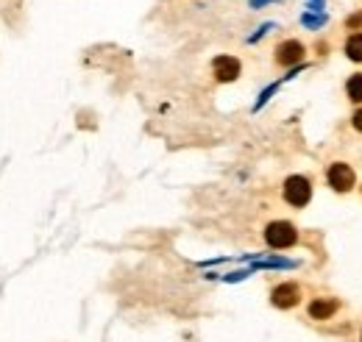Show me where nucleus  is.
Masks as SVG:
<instances>
[{
	"instance_id": "obj_8",
	"label": "nucleus",
	"mask_w": 362,
	"mask_h": 342,
	"mask_svg": "<svg viewBox=\"0 0 362 342\" xmlns=\"http://www.w3.org/2000/svg\"><path fill=\"white\" fill-rule=\"evenodd\" d=\"M346 95H349V100L362 103V73H354V76L346 81Z\"/></svg>"
},
{
	"instance_id": "obj_10",
	"label": "nucleus",
	"mask_w": 362,
	"mask_h": 342,
	"mask_svg": "<svg viewBox=\"0 0 362 342\" xmlns=\"http://www.w3.org/2000/svg\"><path fill=\"white\" fill-rule=\"evenodd\" d=\"M301 23H304V25H310V28H317V25H323V23H326V17H323V14H317V17L304 14V17H301Z\"/></svg>"
},
{
	"instance_id": "obj_13",
	"label": "nucleus",
	"mask_w": 362,
	"mask_h": 342,
	"mask_svg": "<svg viewBox=\"0 0 362 342\" xmlns=\"http://www.w3.org/2000/svg\"><path fill=\"white\" fill-rule=\"evenodd\" d=\"M310 8H313V11H320V8H323V0H310Z\"/></svg>"
},
{
	"instance_id": "obj_4",
	"label": "nucleus",
	"mask_w": 362,
	"mask_h": 342,
	"mask_svg": "<svg viewBox=\"0 0 362 342\" xmlns=\"http://www.w3.org/2000/svg\"><path fill=\"white\" fill-rule=\"evenodd\" d=\"M271 303L276 309H293V306H298L301 303V287L293 284V281H284V284L273 287Z\"/></svg>"
},
{
	"instance_id": "obj_15",
	"label": "nucleus",
	"mask_w": 362,
	"mask_h": 342,
	"mask_svg": "<svg viewBox=\"0 0 362 342\" xmlns=\"http://www.w3.org/2000/svg\"><path fill=\"white\" fill-rule=\"evenodd\" d=\"M360 342H362V334H360Z\"/></svg>"
},
{
	"instance_id": "obj_14",
	"label": "nucleus",
	"mask_w": 362,
	"mask_h": 342,
	"mask_svg": "<svg viewBox=\"0 0 362 342\" xmlns=\"http://www.w3.org/2000/svg\"><path fill=\"white\" fill-rule=\"evenodd\" d=\"M265 3H271V0H251V6H265Z\"/></svg>"
},
{
	"instance_id": "obj_5",
	"label": "nucleus",
	"mask_w": 362,
	"mask_h": 342,
	"mask_svg": "<svg viewBox=\"0 0 362 342\" xmlns=\"http://www.w3.org/2000/svg\"><path fill=\"white\" fill-rule=\"evenodd\" d=\"M304 45L298 42V40H284L281 45H276V64H281V67H293V64H301V59H304Z\"/></svg>"
},
{
	"instance_id": "obj_3",
	"label": "nucleus",
	"mask_w": 362,
	"mask_h": 342,
	"mask_svg": "<svg viewBox=\"0 0 362 342\" xmlns=\"http://www.w3.org/2000/svg\"><path fill=\"white\" fill-rule=\"evenodd\" d=\"M326 181H329V187H332L334 192H349V189L357 184V175H354V170H351L346 162H334V165L326 170Z\"/></svg>"
},
{
	"instance_id": "obj_6",
	"label": "nucleus",
	"mask_w": 362,
	"mask_h": 342,
	"mask_svg": "<svg viewBox=\"0 0 362 342\" xmlns=\"http://www.w3.org/2000/svg\"><path fill=\"white\" fill-rule=\"evenodd\" d=\"M240 61L234 59V56H218L215 61H212V73H215V78L221 81V84H231V81H237L240 78Z\"/></svg>"
},
{
	"instance_id": "obj_12",
	"label": "nucleus",
	"mask_w": 362,
	"mask_h": 342,
	"mask_svg": "<svg viewBox=\"0 0 362 342\" xmlns=\"http://www.w3.org/2000/svg\"><path fill=\"white\" fill-rule=\"evenodd\" d=\"M351 123H354V129L360 131L362 134V109H357V112H354V117H351Z\"/></svg>"
},
{
	"instance_id": "obj_11",
	"label": "nucleus",
	"mask_w": 362,
	"mask_h": 342,
	"mask_svg": "<svg viewBox=\"0 0 362 342\" xmlns=\"http://www.w3.org/2000/svg\"><path fill=\"white\" fill-rule=\"evenodd\" d=\"M346 25H349L351 31H357V28H362V14H354V17H349V20H346Z\"/></svg>"
},
{
	"instance_id": "obj_1",
	"label": "nucleus",
	"mask_w": 362,
	"mask_h": 342,
	"mask_svg": "<svg viewBox=\"0 0 362 342\" xmlns=\"http://www.w3.org/2000/svg\"><path fill=\"white\" fill-rule=\"evenodd\" d=\"M265 242H268L271 248H276V251L293 248V245L298 242V231H296L293 223H287V220H276V223H271V225L265 228Z\"/></svg>"
},
{
	"instance_id": "obj_7",
	"label": "nucleus",
	"mask_w": 362,
	"mask_h": 342,
	"mask_svg": "<svg viewBox=\"0 0 362 342\" xmlns=\"http://www.w3.org/2000/svg\"><path fill=\"white\" fill-rule=\"evenodd\" d=\"M340 309V303L334 298H315L313 303H310V317L313 320H329V317H334V312Z\"/></svg>"
},
{
	"instance_id": "obj_9",
	"label": "nucleus",
	"mask_w": 362,
	"mask_h": 342,
	"mask_svg": "<svg viewBox=\"0 0 362 342\" xmlns=\"http://www.w3.org/2000/svg\"><path fill=\"white\" fill-rule=\"evenodd\" d=\"M346 56L351 61H362V34H351L346 40Z\"/></svg>"
},
{
	"instance_id": "obj_2",
	"label": "nucleus",
	"mask_w": 362,
	"mask_h": 342,
	"mask_svg": "<svg viewBox=\"0 0 362 342\" xmlns=\"http://www.w3.org/2000/svg\"><path fill=\"white\" fill-rule=\"evenodd\" d=\"M284 201L290 204V206H296V209H301V206H307L310 204V198H313V181L310 178H304V175H290L287 181H284Z\"/></svg>"
}]
</instances>
